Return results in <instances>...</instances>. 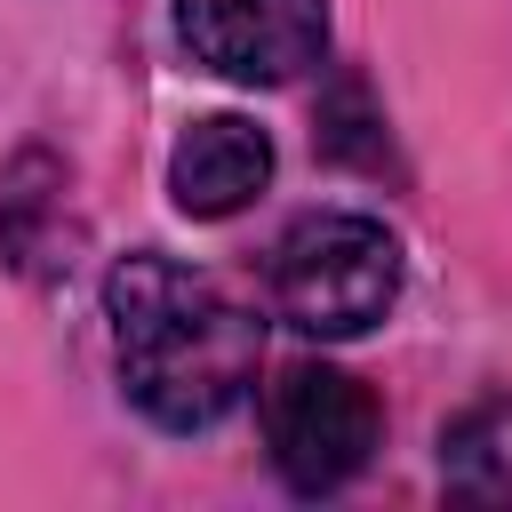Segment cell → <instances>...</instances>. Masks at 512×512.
Returning <instances> with one entry per match:
<instances>
[{
	"instance_id": "1",
	"label": "cell",
	"mask_w": 512,
	"mask_h": 512,
	"mask_svg": "<svg viewBox=\"0 0 512 512\" xmlns=\"http://www.w3.org/2000/svg\"><path fill=\"white\" fill-rule=\"evenodd\" d=\"M128 400L168 432H208L256 384V320L176 256H120L104 280Z\"/></svg>"
},
{
	"instance_id": "2",
	"label": "cell",
	"mask_w": 512,
	"mask_h": 512,
	"mask_svg": "<svg viewBox=\"0 0 512 512\" xmlns=\"http://www.w3.org/2000/svg\"><path fill=\"white\" fill-rule=\"evenodd\" d=\"M264 288H272V312L304 336H368L400 296V240L352 208L296 216L272 240Z\"/></svg>"
},
{
	"instance_id": "3",
	"label": "cell",
	"mask_w": 512,
	"mask_h": 512,
	"mask_svg": "<svg viewBox=\"0 0 512 512\" xmlns=\"http://www.w3.org/2000/svg\"><path fill=\"white\" fill-rule=\"evenodd\" d=\"M376 432H384V416H376L368 384L328 360H296L264 384V448L296 496L344 488L376 456Z\"/></svg>"
},
{
	"instance_id": "4",
	"label": "cell",
	"mask_w": 512,
	"mask_h": 512,
	"mask_svg": "<svg viewBox=\"0 0 512 512\" xmlns=\"http://www.w3.org/2000/svg\"><path fill=\"white\" fill-rule=\"evenodd\" d=\"M176 32L208 72L240 88H280L320 64L328 0H176Z\"/></svg>"
},
{
	"instance_id": "5",
	"label": "cell",
	"mask_w": 512,
	"mask_h": 512,
	"mask_svg": "<svg viewBox=\"0 0 512 512\" xmlns=\"http://www.w3.org/2000/svg\"><path fill=\"white\" fill-rule=\"evenodd\" d=\"M272 184V136L240 112H216V120H192L168 152V192L184 216H232L248 208L256 192Z\"/></svg>"
},
{
	"instance_id": "6",
	"label": "cell",
	"mask_w": 512,
	"mask_h": 512,
	"mask_svg": "<svg viewBox=\"0 0 512 512\" xmlns=\"http://www.w3.org/2000/svg\"><path fill=\"white\" fill-rule=\"evenodd\" d=\"M440 480L464 504H512V400H480L440 432Z\"/></svg>"
}]
</instances>
